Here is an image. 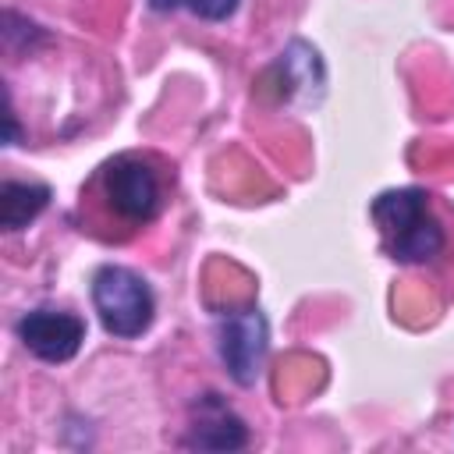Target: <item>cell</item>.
I'll use <instances>...</instances> for the list:
<instances>
[{
    "instance_id": "cell-1",
    "label": "cell",
    "mask_w": 454,
    "mask_h": 454,
    "mask_svg": "<svg viewBox=\"0 0 454 454\" xmlns=\"http://www.w3.org/2000/svg\"><path fill=\"white\" fill-rule=\"evenodd\" d=\"M369 216L380 231L383 252L394 262H429L443 252L447 234L429 206V192L422 188H390L380 192L369 206Z\"/></svg>"
},
{
    "instance_id": "cell-2",
    "label": "cell",
    "mask_w": 454,
    "mask_h": 454,
    "mask_svg": "<svg viewBox=\"0 0 454 454\" xmlns=\"http://www.w3.org/2000/svg\"><path fill=\"white\" fill-rule=\"evenodd\" d=\"M89 294H92V309L110 337L135 340L153 326L156 294H153L149 280L142 273H135L131 266H117V262L99 266L92 273Z\"/></svg>"
},
{
    "instance_id": "cell-3",
    "label": "cell",
    "mask_w": 454,
    "mask_h": 454,
    "mask_svg": "<svg viewBox=\"0 0 454 454\" xmlns=\"http://www.w3.org/2000/svg\"><path fill=\"white\" fill-rule=\"evenodd\" d=\"M99 181L110 209L128 223H149L163 209V181L145 156H135V153L114 156L103 167Z\"/></svg>"
},
{
    "instance_id": "cell-4",
    "label": "cell",
    "mask_w": 454,
    "mask_h": 454,
    "mask_svg": "<svg viewBox=\"0 0 454 454\" xmlns=\"http://www.w3.org/2000/svg\"><path fill=\"white\" fill-rule=\"evenodd\" d=\"M216 348L227 376L238 387H252L259 380L266 348H270V323L259 305L223 309L216 316Z\"/></svg>"
},
{
    "instance_id": "cell-5",
    "label": "cell",
    "mask_w": 454,
    "mask_h": 454,
    "mask_svg": "<svg viewBox=\"0 0 454 454\" xmlns=\"http://www.w3.org/2000/svg\"><path fill=\"white\" fill-rule=\"evenodd\" d=\"M14 333L28 355H35L39 362L60 365L78 355L85 340V319L67 309H28L14 323Z\"/></svg>"
},
{
    "instance_id": "cell-6",
    "label": "cell",
    "mask_w": 454,
    "mask_h": 454,
    "mask_svg": "<svg viewBox=\"0 0 454 454\" xmlns=\"http://www.w3.org/2000/svg\"><path fill=\"white\" fill-rule=\"evenodd\" d=\"M181 443L192 450H241L248 443V426L241 422V415H234V408L220 394L206 390L192 404L188 433Z\"/></svg>"
},
{
    "instance_id": "cell-7",
    "label": "cell",
    "mask_w": 454,
    "mask_h": 454,
    "mask_svg": "<svg viewBox=\"0 0 454 454\" xmlns=\"http://www.w3.org/2000/svg\"><path fill=\"white\" fill-rule=\"evenodd\" d=\"M266 82L277 85V99L291 103L298 96H312L323 89L326 74H323V60H319V50L309 46L305 39H291L284 46V53L273 60Z\"/></svg>"
},
{
    "instance_id": "cell-8",
    "label": "cell",
    "mask_w": 454,
    "mask_h": 454,
    "mask_svg": "<svg viewBox=\"0 0 454 454\" xmlns=\"http://www.w3.org/2000/svg\"><path fill=\"white\" fill-rule=\"evenodd\" d=\"M50 184L43 181H4L0 184V227L21 231L50 206Z\"/></svg>"
},
{
    "instance_id": "cell-9",
    "label": "cell",
    "mask_w": 454,
    "mask_h": 454,
    "mask_svg": "<svg viewBox=\"0 0 454 454\" xmlns=\"http://www.w3.org/2000/svg\"><path fill=\"white\" fill-rule=\"evenodd\" d=\"M241 0H184V11H192L202 21H227L238 11Z\"/></svg>"
},
{
    "instance_id": "cell-10",
    "label": "cell",
    "mask_w": 454,
    "mask_h": 454,
    "mask_svg": "<svg viewBox=\"0 0 454 454\" xmlns=\"http://www.w3.org/2000/svg\"><path fill=\"white\" fill-rule=\"evenodd\" d=\"M156 14H170V11H177V7H184V0H145Z\"/></svg>"
}]
</instances>
